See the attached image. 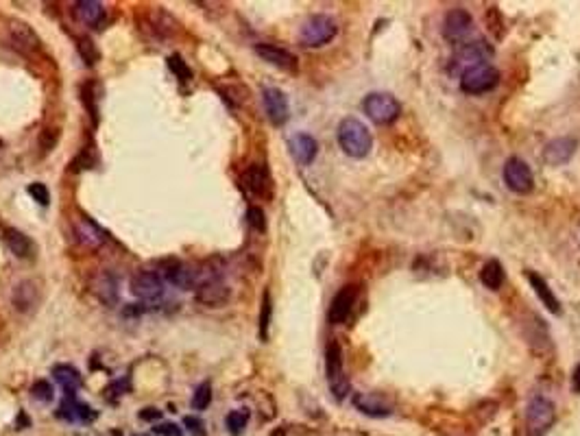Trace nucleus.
<instances>
[{
  "instance_id": "obj_23",
  "label": "nucleus",
  "mask_w": 580,
  "mask_h": 436,
  "mask_svg": "<svg viewBox=\"0 0 580 436\" xmlns=\"http://www.w3.org/2000/svg\"><path fill=\"white\" fill-rule=\"evenodd\" d=\"M74 236H77V240L83 247H90V249L100 247L107 240L105 232H103L96 223H92L90 218H85V216L74 223Z\"/></svg>"
},
{
  "instance_id": "obj_9",
  "label": "nucleus",
  "mask_w": 580,
  "mask_h": 436,
  "mask_svg": "<svg viewBox=\"0 0 580 436\" xmlns=\"http://www.w3.org/2000/svg\"><path fill=\"white\" fill-rule=\"evenodd\" d=\"M131 293L136 295L142 302H159L166 293V284H164V277L155 270H138L136 275L129 281Z\"/></svg>"
},
{
  "instance_id": "obj_19",
  "label": "nucleus",
  "mask_w": 580,
  "mask_h": 436,
  "mask_svg": "<svg viewBox=\"0 0 580 436\" xmlns=\"http://www.w3.org/2000/svg\"><path fill=\"white\" fill-rule=\"evenodd\" d=\"M231 290L220 279L218 281H203L197 288V302L207 308H220L229 302Z\"/></svg>"
},
{
  "instance_id": "obj_32",
  "label": "nucleus",
  "mask_w": 580,
  "mask_h": 436,
  "mask_svg": "<svg viewBox=\"0 0 580 436\" xmlns=\"http://www.w3.org/2000/svg\"><path fill=\"white\" fill-rule=\"evenodd\" d=\"M210 403H212V386H210V382H203L197 386L195 395H192V408L205 410Z\"/></svg>"
},
{
  "instance_id": "obj_38",
  "label": "nucleus",
  "mask_w": 580,
  "mask_h": 436,
  "mask_svg": "<svg viewBox=\"0 0 580 436\" xmlns=\"http://www.w3.org/2000/svg\"><path fill=\"white\" fill-rule=\"evenodd\" d=\"M79 49H81V55H83V59L87 64H94L96 59H98V53H96V49H94V44L90 42V40H81V44H79Z\"/></svg>"
},
{
  "instance_id": "obj_1",
  "label": "nucleus",
  "mask_w": 580,
  "mask_h": 436,
  "mask_svg": "<svg viewBox=\"0 0 580 436\" xmlns=\"http://www.w3.org/2000/svg\"><path fill=\"white\" fill-rule=\"evenodd\" d=\"M338 138V146L343 148V153L353 157V159H362L371 153V146H374V138H371L369 127L358 118H343L336 131Z\"/></svg>"
},
{
  "instance_id": "obj_8",
  "label": "nucleus",
  "mask_w": 580,
  "mask_h": 436,
  "mask_svg": "<svg viewBox=\"0 0 580 436\" xmlns=\"http://www.w3.org/2000/svg\"><path fill=\"white\" fill-rule=\"evenodd\" d=\"M502 177H504V184H507V188L515 194H530L534 190V175L530 171L528 164L522 159V157H509L507 164H504V171H502Z\"/></svg>"
},
{
  "instance_id": "obj_18",
  "label": "nucleus",
  "mask_w": 580,
  "mask_h": 436,
  "mask_svg": "<svg viewBox=\"0 0 580 436\" xmlns=\"http://www.w3.org/2000/svg\"><path fill=\"white\" fill-rule=\"evenodd\" d=\"M164 277H166L168 284H173L175 288L182 290H190L199 286V273L192 266L184 264V262H173L164 268Z\"/></svg>"
},
{
  "instance_id": "obj_21",
  "label": "nucleus",
  "mask_w": 580,
  "mask_h": 436,
  "mask_svg": "<svg viewBox=\"0 0 580 436\" xmlns=\"http://www.w3.org/2000/svg\"><path fill=\"white\" fill-rule=\"evenodd\" d=\"M526 279H528V284L532 286V290H534V295H537L539 299H541V304L552 312V314H561V302L556 299V295L552 293V288H550V284L537 273V270H526Z\"/></svg>"
},
{
  "instance_id": "obj_26",
  "label": "nucleus",
  "mask_w": 580,
  "mask_h": 436,
  "mask_svg": "<svg viewBox=\"0 0 580 436\" xmlns=\"http://www.w3.org/2000/svg\"><path fill=\"white\" fill-rule=\"evenodd\" d=\"M37 304V290H35V284L33 281H22L16 286V290H13V308L20 310V312H28L33 310Z\"/></svg>"
},
{
  "instance_id": "obj_27",
  "label": "nucleus",
  "mask_w": 580,
  "mask_h": 436,
  "mask_svg": "<svg viewBox=\"0 0 580 436\" xmlns=\"http://www.w3.org/2000/svg\"><path fill=\"white\" fill-rule=\"evenodd\" d=\"M480 281L486 286L489 290H500L504 281H507V273H504V266L500 260H489L482 270H480Z\"/></svg>"
},
{
  "instance_id": "obj_41",
  "label": "nucleus",
  "mask_w": 580,
  "mask_h": 436,
  "mask_svg": "<svg viewBox=\"0 0 580 436\" xmlns=\"http://www.w3.org/2000/svg\"><path fill=\"white\" fill-rule=\"evenodd\" d=\"M572 390L574 393H580V365L574 369V375H572Z\"/></svg>"
},
{
  "instance_id": "obj_34",
  "label": "nucleus",
  "mask_w": 580,
  "mask_h": 436,
  "mask_svg": "<svg viewBox=\"0 0 580 436\" xmlns=\"http://www.w3.org/2000/svg\"><path fill=\"white\" fill-rule=\"evenodd\" d=\"M31 395H33L37 401H42V403H49V401H53V397H55V390H53V386H51L49 380H37V382L31 386Z\"/></svg>"
},
{
  "instance_id": "obj_31",
  "label": "nucleus",
  "mask_w": 580,
  "mask_h": 436,
  "mask_svg": "<svg viewBox=\"0 0 580 436\" xmlns=\"http://www.w3.org/2000/svg\"><path fill=\"white\" fill-rule=\"evenodd\" d=\"M225 424H227V430H229V434H234V436H240L243 432H245V428H247V424H249V410H231L229 415H227V419H225Z\"/></svg>"
},
{
  "instance_id": "obj_24",
  "label": "nucleus",
  "mask_w": 580,
  "mask_h": 436,
  "mask_svg": "<svg viewBox=\"0 0 580 436\" xmlns=\"http://www.w3.org/2000/svg\"><path fill=\"white\" fill-rule=\"evenodd\" d=\"M92 293L100 299L103 304L116 306L118 302V281L109 270H100L92 279Z\"/></svg>"
},
{
  "instance_id": "obj_10",
  "label": "nucleus",
  "mask_w": 580,
  "mask_h": 436,
  "mask_svg": "<svg viewBox=\"0 0 580 436\" xmlns=\"http://www.w3.org/2000/svg\"><path fill=\"white\" fill-rule=\"evenodd\" d=\"M473 31V18L471 13L463 7L450 9L443 20V37L452 44H463L465 37Z\"/></svg>"
},
{
  "instance_id": "obj_3",
  "label": "nucleus",
  "mask_w": 580,
  "mask_h": 436,
  "mask_svg": "<svg viewBox=\"0 0 580 436\" xmlns=\"http://www.w3.org/2000/svg\"><path fill=\"white\" fill-rule=\"evenodd\" d=\"M556 424V406L552 399L543 395H534L526 408V434L528 436H545Z\"/></svg>"
},
{
  "instance_id": "obj_2",
  "label": "nucleus",
  "mask_w": 580,
  "mask_h": 436,
  "mask_svg": "<svg viewBox=\"0 0 580 436\" xmlns=\"http://www.w3.org/2000/svg\"><path fill=\"white\" fill-rule=\"evenodd\" d=\"M325 375H327V384H330V390L336 401H343L349 393H351V384L349 378L345 375V365H343V349L336 340L327 342L325 349Z\"/></svg>"
},
{
  "instance_id": "obj_16",
  "label": "nucleus",
  "mask_w": 580,
  "mask_h": 436,
  "mask_svg": "<svg viewBox=\"0 0 580 436\" xmlns=\"http://www.w3.org/2000/svg\"><path fill=\"white\" fill-rule=\"evenodd\" d=\"M256 55L260 59H264L266 64H271L279 70H286V72L297 70V57L286 49L275 46V44H266V42L256 44Z\"/></svg>"
},
{
  "instance_id": "obj_17",
  "label": "nucleus",
  "mask_w": 580,
  "mask_h": 436,
  "mask_svg": "<svg viewBox=\"0 0 580 436\" xmlns=\"http://www.w3.org/2000/svg\"><path fill=\"white\" fill-rule=\"evenodd\" d=\"M288 148H290V153H292L297 164H301V166H310V164L317 159L319 142L312 138L310 133H295L292 138L288 140Z\"/></svg>"
},
{
  "instance_id": "obj_40",
  "label": "nucleus",
  "mask_w": 580,
  "mask_h": 436,
  "mask_svg": "<svg viewBox=\"0 0 580 436\" xmlns=\"http://www.w3.org/2000/svg\"><path fill=\"white\" fill-rule=\"evenodd\" d=\"M140 419H142V421H148V424H155V421L161 419V410H157V408H144V410L140 412Z\"/></svg>"
},
{
  "instance_id": "obj_7",
  "label": "nucleus",
  "mask_w": 580,
  "mask_h": 436,
  "mask_svg": "<svg viewBox=\"0 0 580 436\" xmlns=\"http://www.w3.org/2000/svg\"><path fill=\"white\" fill-rule=\"evenodd\" d=\"M495 49L491 46V44L486 40H473V42H463V44H458V49L452 57V72H460L463 74L467 68L471 66H478V64H486V59L489 57H493Z\"/></svg>"
},
{
  "instance_id": "obj_35",
  "label": "nucleus",
  "mask_w": 580,
  "mask_h": 436,
  "mask_svg": "<svg viewBox=\"0 0 580 436\" xmlns=\"http://www.w3.org/2000/svg\"><path fill=\"white\" fill-rule=\"evenodd\" d=\"M26 192L31 194L33 201H37L39 205H49V203H51V192H49V188L44 186V184H39V182H35V184L28 186Z\"/></svg>"
},
{
  "instance_id": "obj_28",
  "label": "nucleus",
  "mask_w": 580,
  "mask_h": 436,
  "mask_svg": "<svg viewBox=\"0 0 580 436\" xmlns=\"http://www.w3.org/2000/svg\"><path fill=\"white\" fill-rule=\"evenodd\" d=\"M5 243L16 258H31L33 255V243L28 240V236H24L18 229H7L5 232Z\"/></svg>"
},
{
  "instance_id": "obj_11",
  "label": "nucleus",
  "mask_w": 580,
  "mask_h": 436,
  "mask_svg": "<svg viewBox=\"0 0 580 436\" xmlns=\"http://www.w3.org/2000/svg\"><path fill=\"white\" fill-rule=\"evenodd\" d=\"M355 302H358V286H355V284L343 286V288H340L334 295L332 304H330V310H327V319H330V323L332 325L345 323L351 317Z\"/></svg>"
},
{
  "instance_id": "obj_25",
  "label": "nucleus",
  "mask_w": 580,
  "mask_h": 436,
  "mask_svg": "<svg viewBox=\"0 0 580 436\" xmlns=\"http://www.w3.org/2000/svg\"><path fill=\"white\" fill-rule=\"evenodd\" d=\"M74 16H77L79 22H83V24L98 26L103 16H105V9H103V5L96 3V0H79V3L74 5Z\"/></svg>"
},
{
  "instance_id": "obj_13",
  "label": "nucleus",
  "mask_w": 580,
  "mask_h": 436,
  "mask_svg": "<svg viewBox=\"0 0 580 436\" xmlns=\"http://www.w3.org/2000/svg\"><path fill=\"white\" fill-rule=\"evenodd\" d=\"M576 148H578V140L572 138V135L554 138L543 146V162L547 166H563V164H568L576 155Z\"/></svg>"
},
{
  "instance_id": "obj_6",
  "label": "nucleus",
  "mask_w": 580,
  "mask_h": 436,
  "mask_svg": "<svg viewBox=\"0 0 580 436\" xmlns=\"http://www.w3.org/2000/svg\"><path fill=\"white\" fill-rule=\"evenodd\" d=\"M458 83H460V89H463L465 94L480 96V94H486V92H491V89L498 87L500 72H498V68H493L489 62L486 64H478V66L467 68L463 74H460Z\"/></svg>"
},
{
  "instance_id": "obj_5",
  "label": "nucleus",
  "mask_w": 580,
  "mask_h": 436,
  "mask_svg": "<svg viewBox=\"0 0 580 436\" xmlns=\"http://www.w3.org/2000/svg\"><path fill=\"white\" fill-rule=\"evenodd\" d=\"M338 33V24L332 16H325V13H317V16H310L301 31H299V42L306 49H321L325 44H330Z\"/></svg>"
},
{
  "instance_id": "obj_30",
  "label": "nucleus",
  "mask_w": 580,
  "mask_h": 436,
  "mask_svg": "<svg viewBox=\"0 0 580 436\" xmlns=\"http://www.w3.org/2000/svg\"><path fill=\"white\" fill-rule=\"evenodd\" d=\"M271 314H273V302H271V293L266 290L262 297V308H260V338L262 340H269Z\"/></svg>"
},
{
  "instance_id": "obj_37",
  "label": "nucleus",
  "mask_w": 580,
  "mask_h": 436,
  "mask_svg": "<svg viewBox=\"0 0 580 436\" xmlns=\"http://www.w3.org/2000/svg\"><path fill=\"white\" fill-rule=\"evenodd\" d=\"M153 434H157V436H184V430L177 424H157V426H153Z\"/></svg>"
},
{
  "instance_id": "obj_4",
  "label": "nucleus",
  "mask_w": 580,
  "mask_h": 436,
  "mask_svg": "<svg viewBox=\"0 0 580 436\" xmlns=\"http://www.w3.org/2000/svg\"><path fill=\"white\" fill-rule=\"evenodd\" d=\"M362 112L367 114L371 123L386 127V125H393L401 116V105L389 92H371L362 101Z\"/></svg>"
},
{
  "instance_id": "obj_12",
  "label": "nucleus",
  "mask_w": 580,
  "mask_h": 436,
  "mask_svg": "<svg viewBox=\"0 0 580 436\" xmlns=\"http://www.w3.org/2000/svg\"><path fill=\"white\" fill-rule=\"evenodd\" d=\"M262 103H264V112L269 116V120L275 127H281L288 123L290 118V105L286 94L277 87H264L262 89Z\"/></svg>"
},
{
  "instance_id": "obj_22",
  "label": "nucleus",
  "mask_w": 580,
  "mask_h": 436,
  "mask_svg": "<svg viewBox=\"0 0 580 436\" xmlns=\"http://www.w3.org/2000/svg\"><path fill=\"white\" fill-rule=\"evenodd\" d=\"M57 415L68 421H83V424H90V421L96 419V412L90 408V406L77 401V393H66L64 403Z\"/></svg>"
},
{
  "instance_id": "obj_33",
  "label": "nucleus",
  "mask_w": 580,
  "mask_h": 436,
  "mask_svg": "<svg viewBox=\"0 0 580 436\" xmlns=\"http://www.w3.org/2000/svg\"><path fill=\"white\" fill-rule=\"evenodd\" d=\"M168 68L173 70V74L179 81H190L192 79V72L188 68V64L184 62V57L182 55H170L168 57Z\"/></svg>"
},
{
  "instance_id": "obj_14",
  "label": "nucleus",
  "mask_w": 580,
  "mask_h": 436,
  "mask_svg": "<svg viewBox=\"0 0 580 436\" xmlns=\"http://www.w3.org/2000/svg\"><path fill=\"white\" fill-rule=\"evenodd\" d=\"M7 37H9L11 46L16 49L18 53H22V55H31V53H35L39 49L37 33L26 22H22V20H13L9 24Z\"/></svg>"
},
{
  "instance_id": "obj_15",
  "label": "nucleus",
  "mask_w": 580,
  "mask_h": 436,
  "mask_svg": "<svg viewBox=\"0 0 580 436\" xmlns=\"http://www.w3.org/2000/svg\"><path fill=\"white\" fill-rule=\"evenodd\" d=\"M355 410H360L367 417L384 419L393 415V403L386 401L380 393H353L351 397Z\"/></svg>"
},
{
  "instance_id": "obj_36",
  "label": "nucleus",
  "mask_w": 580,
  "mask_h": 436,
  "mask_svg": "<svg viewBox=\"0 0 580 436\" xmlns=\"http://www.w3.org/2000/svg\"><path fill=\"white\" fill-rule=\"evenodd\" d=\"M247 223L256 232H264L266 229V218H264V212H262L260 207H249L247 209Z\"/></svg>"
},
{
  "instance_id": "obj_39",
  "label": "nucleus",
  "mask_w": 580,
  "mask_h": 436,
  "mask_svg": "<svg viewBox=\"0 0 580 436\" xmlns=\"http://www.w3.org/2000/svg\"><path fill=\"white\" fill-rule=\"evenodd\" d=\"M184 424L188 426V430H192L195 434H199V436L203 434V421H201V419H197V417H186Z\"/></svg>"
},
{
  "instance_id": "obj_20",
  "label": "nucleus",
  "mask_w": 580,
  "mask_h": 436,
  "mask_svg": "<svg viewBox=\"0 0 580 436\" xmlns=\"http://www.w3.org/2000/svg\"><path fill=\"white\" fill-rule=\"evenodd\" d=\"M243 182H245V188L251 194H256V197H266V194H269L271 177H269V171L264 168V164H251L243 175Z\"/></svg>"
},
{
  "instance_id": "obj_29",
  "label": "nucleus",
  "mask_w": 580,
  "mask_h": 436,
  "mask_svg": "<svg viewBox=\"0 0 580 436\" xmlns=\"http://www.w3.org/2000/svg\"><path fill=\"white\" fill-rule=\"evenodd\" d=\"M53 375H55V380L64 386L66 393H74V390H77L83 384L81 373L74 367H70V365H57V367H53Z\"/></svg>"
}]
</instances>
